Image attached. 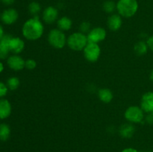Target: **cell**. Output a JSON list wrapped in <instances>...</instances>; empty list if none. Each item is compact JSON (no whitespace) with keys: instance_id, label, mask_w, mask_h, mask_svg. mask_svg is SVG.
<instances>
[{"instance_id":"1","label":"cell","mask_w":153,"mask_h":152,"mask_svg":"<svg viewBox=\"0 0 153 152\" xmlns=\"http://www.w3.org/2000/svg\"><path fill=\"white\" fill-rule=\"evenodd\" d=\"M23 37L30 41L39 40L44 33V25L39 16H33L25 22L22 25Z\"/></svg>"},{"instance_id":"2","label":"cell","mask_w":153,"mask_h":152,"mask_svg":"<svg viewBox=\"0 0 153 152\" xmlns=\"http://www.w3.org/2000/svg\"><path fill=\"white\" fill-rule=\"evenodd\" d=\"M139 8L137 0H118L117 10L123 18H131L137 13Z\"/></svg>"},{"instance_id":"3","label":"cell","mask_w":153,"mask_h":152,"mask_svg":"<svg viewBox=\"0 0 153 152\" xmlns=\"http://www.w3.org/2000/svg\"><path fill=\"white\" fill-rule=\"evenodd\" d=\"M88 43V40L87 34H83L80 31L73 32L67 37V45L71 50L76 52L83 51Z\"/></svg>"},{"instance_id":"4","label":"cell","mask_w":153,"mask_h":152,"mask_svg":"<svg viewBox=\"0 0 153 152\" xmlns=\"http://www.w3.org/2000/svg\"><path fill=\"white\" fill-rule=\"evenodd\" d=\"M48 42L49 45L56 49H61L67 45V38L64 31L53 28L48 34Z\"/></svg>"},{"instance_id":"5","label":"cell","mask_w":153,"mask_h":152,"mask_svg":"<svg viewBox=\"0 0 153 152\" xmlns=\"http://www.w3.org/2000/svg\"><path fill=\"white\" fill-rule=\"evenodd\" d=\"M124 116L129 123L139 124L144 119V111L139 106H129L125 110Z\"/></svg>"},{"instance_id":"6","label":"cell","mask_w":153,"mask_h":152,"mask_svg":"<svg viewBox=\"0 0 153 152\" xmlns=\"http://www.w3.org/2000/svg\"><path fill=\"white\" fill-rule=\"evenodd\" d=\"M84 57L91 63H95L101 55V48L97 43H88L83 50Z\"/></svg>"},{"instance_id":"7","label":"cell","mask_w":153,"mask_h":152,"mask_svg":"<svg viewBox=\"0 0 153 152\" xmlns=\"http://www.w3.org/2000/svg\"><path fill=\"white\" fill-rule=\"evenodd\" d=\"M88 43H94L99 44L104 41L107 37V31L102 27H95L91 28L90 32L87 34Z\"/></svg>"},{"instance_id":"8","label":"cell","mask_w":153,"mask_h":152,"mask_svg":"<svg viewBox=\"0 0 153 152\" xmlns=\"http://www.w3.org/2000/svg\"><path fill=\"white\" fill-rule=\"evenodd\" d=\"M58 14V10L56 7L53 6H48L42 13V19L46 24L51 25L58 21L59 19Z\"/></svg>"},{"instance_id":"9","label":"cell","mask_w":153,"mask_h":152,"mask_svg":"<svg viewBox=\"0 0 153 152\" xmlns=\"http://www.w3.org/2000/svg\"><path fill=\"white\" fill-rule=\"evenodd\" d=\"M7 63L9 68L13 71L18 72L25 68V61L19 55H13L7 58Z\"/></svg>"},{"instance_id":"10","label":"cell","mask_w":153,"mask_h":152,"mask_svg":"<svg viewBox=\"0 0 153 152\" xmlns=\"http://www.w3.org/2000/svg\"><path fill=\"white\" fill-rule=\"evenodd\" d=\"M19 13L14 8H7L4 10L1 14V20L5 25H13L17 21Z\"/></svg>"},{"instance_id":"11","label":"cell","mask_w":153,"mask_h":152,"mask_svg":"<svg viewBox=\"0 0 153 152\" xmlns=\"http://www.w3.org/2000/svg\"><path fill=\"white\" fill-rule=\"evenodd\" d=\"M140 107L144 113H150L153 110V92L149 91L142 95Z\"/></svg>"},{"instance_id":"12","label":"cell","mask_w":153,"mask_h":152,"mask_svg":"<svg viewBox=\"0 0 153 152\" xmlns=\"http://www.w3.org/2000/svg\"><path fill=\"white\" fill-rule=\"evenodd\" d=\"M123 25L122 16L118 13H112L107 19L108 28L112 31H117L120 30Z\"/></svg>"},{"instance_id":"13","label":"cell","mask_w":153,"mask_h":152,"mask_svg":"<svg viewBox=\"0 0 153 152\" xmlns=\"http://www.w3.org/2000/svg\"><path fill=\"white\" fill-rule=\"evenodd\" d=\"M9 49L14 55H19L25 49V42L20 37H12L9 43Z\"/></svg>"},{"instance_id":"14","label":"cell","mask_w":153,"mask_h":152,"mask_svg":"<svg viewBox=\"0 0 153 152\" xmlns=\"http://www.w3.org/2000/svg\"><path fill=\"white\" fill-rule=\"evenodd\" d=\"M11 38L12 36L10 34H4L0 40V60H4L8 58V55L10 52L9 43Z\"/></svg>"},{"instance_id":"15","label":"cell","mask_w":153,"mask_h":152,"mask_svg":"<svg viewBox=\"0 0 153 152\" xmlns=\"http://www.w3.org/2000/svg\"><path fill=\"white\" fill-rule=\"evenodd\" d=\"M12 107L8 100L0 99V119H5L11 114Z\"/></svg>"},{"instance_id":"16","label":"cell","mask_w":153,"mask_h":152,"mask_svg":"<svg viewBox=\"0 0 153 152\" xmlns=\"http://www.w3.org/2000/svg\"><path fill=\"white\" fill-rule=\"evenodd\" d=\"M135 132V128L131 123L123 124L119 128V134L121 137L125 139L131 138Z\"/></svg>"},{"instance_id":"17","label":"cell","mask_w":153,"mask_h":152,"mask_svg":"<svg viewBox=\"0 0 153 152\" xmlns=\"http://www.w3.org/2000/svg\"><path fill=\"white\" fill-rule=\"evenodd\" d=\"M57 27L62 31H67L71 29L73 26V21L68 16H61L57 21Z\"/></svg>"},{"instance_id":"18","label":"cell","mask_w":153,"mask_h":152,"mask_svg":"<svg viewBox=\"0 0 153 152\" xmlns=\"http://www.w3.org/2000/svg\"><path fill=\"white\" fill-rule=\"evenodd\" d=\"M99 99L103 103L108 104L113 100L114 94L108 88H102L98 91Z\"/></svg>"},{"instance_id":"19","label":"cell","mask_w":153,"mask_h":152,"mask_svg":"<svg viewBox=\"0 0 153 152\" xmlns=\"http://www.w3.org/2000/svg\"><path fill=\"white\" fill-rule=\"evenodd\" d=\"M148 49L149 48H148L147 43L143 40L138 41L134 46V52H135L136 55H139V56L146 55L148 52Z\"/></svg>"},{"instance_id":"20","label":"cell","mask_w":153,"mask_h":152,"mask_svg":"<svg viewBox=\"0 0 153 152\" xmlns=\"http://www.w3.org/2000/svg\"><path fill=\"white\" fill-rule=\"evenodd\" d=\"M10 136V128L5 123L0 124V140L2 142L7 141Z\"/></svg>"},{"instance_id":"21","label":"cell","mask_w":153,"mask_h":152,"mask_svg":"<svg viewBox=\"0 0 153 152\" xmlns=\"http://www.w3.org/2000/svg\"><path fill=\"white\" fill-rule=\"evenodd\" d=\"M28 12L33 16H39V13L41 11V5L37 1H31L28 4Z\"/></svg>"},{"instance_id":"22","label":"cell","mask_w":153,"mask_h":152,"mask_svg":"<svg viewBox=\"0 0 153 152\" xmlns=\"http://www.w3.org/2000/svg\"><path fill=\"white\" fill-rule=\"evenodd\" d=\"M102 8L105 13L112 14L117 10V3L112 0H107L103 3Z\"/></svg>"},{"instance_id":"23","label":"cell","mask_w":153,"mask_h":152,"mask_svg":"<svg viewBox=\"0 0 153 152\" xmlns=\"http://www.w3.org/2000/svg\"><path fill=\"white\" fill-rule=\"evenodd\" d=\"M6 84H7V87H8V89L12 91L16 90V89L19 88V85H20V80H19V79L17 77L13 76V77H10L7 79Z\"/></svg>"},{"instance_id":"24","label":"cell","mask_w":153,"mask_h":152,"mask_svg":"<svg viewBox=\"0 0 153 152\" xmlns=\"http://www.w3.org/2000/svg\"><path fill=\"white\" fill-rule=\"evenodd\" d=\"M91 30V25L88 21H84L79 25V31L85 34H88Z\"/></svg>"},{"instance_id":"25","label":"cell","mask_w":153,"mask_h":152,"mask_svg":"<svg viewBox=\"0 0 153 152\" xmlns=\"http://www.w3.org/2000/svg\"><path fill=\"white\" fill-rule=\"evenodd\" d=\"M37 67V62L34 59H28L25 61V68L28 70H33Z\"/></svg>"},{"instance_id":"26","label":"cell","mask_w":153,"mask_h":152,"mask_svg":"<svg viewBox=\"0 0 153 152\" xmlns=\"http://www.w3.org/2000/svg\"><path fill=\"white\" fill-rule=\"evenodd\" d=\"M7 92H8V87H7V84L0 81V98H3L5 96Z\"/></svg>"},{"instance_id":"27","label":"cell","mask_w":153,"mask_h":152,"mask_svg":"<svg viewBox=\"0 0 153 152\" xmlns=\"http://www.w3.org/2000/svg\"><path fill=\"white\" fill-rule=\"evenodd\" d=\"M146 43H147V46L149 49H150L151 51L153 52V35L150 36L149 38L146 40Z\"/></svg>"},{"instance_id":"28","label":"cell","mask_w":153,"mask_h":152,"mask_svg":"<svg viewBox=\"0 0 153 152\" xmlns=\"http://www.w3.org/2000/svg\"><path fill=\"white\" fill-rule=\"evenodd\" d=\"M1 1L5 5L9 6L12 5L15 2V0H1Z\"/></svg>"},{"instance_id":"29","label":"cell","mask_w":153,"mask_h":152,"mask_svg":"<svg viewBox=\"0 0 153 152\" xmlns=\"http://www.w3.org/2000/svg\"><path fill=\"white\" fill-rule=\"evenodd\" d=\"M121 152H138L136 149L133 148H127L123 149Z\"/></svg>"},{"instance_id":"30","label":"cell","mask_w":153,"mask_h":152,"mask_svg":"<svg viewBox=\"0 0 153 152\" xmlns=\"http://www.w3.org/2000/svg\"><path fill=\"white\" fill-rule=\"evenodd\" d=\"M4 30H3L2 26H1V25H0V40H1V38H2L3 37H4Z\"/></svg>"},{"instance_id":"31","label":"cell","mask_w":153,"mask_h":152,"mask_svg":"<svg viewBox=\"0 0 153 152\" xmlns=\"http://www.w3.org/2000/svg\"><path fill=\"white\" fill-rule=\"evenodd\" d=\"M3 70H4V65H3L2 63L0 61V73L2 72Z\"/></svg>"},{"instance_id":"32","label":"cell","mask_w":153,"mask_h":152,"mask_svg":"<svg viewBox=\"0 0 153 152\" xmlns=\"http://www.w3.org/2000/svg\"><path fill=\"white\" fill-rule=\"evenodd\" d=\"M149 80L153 82V69L151 71L150 74H149Z\"/></svg>"},{"instance_id":"33","label":"cell","mask_w":153,"mask_h":152,"mask_svg":"<svg viewBox=\"0 0 153 152\" xmlns=\"http://www.w3.org/2000/svg\"><path fill=\"white\" fill-rule=\"evenodd\" d=\"M150 115H151V116H152V117L153 118V110L150 113Z\"/></svg>"},{"instance_id":"34","label":"cell","mask_w":153,"mask_h":152,"mask_svg":"<svg viewBox=\"0 0 153 152\" xmlns=\"http://www.w3.org/2000/svg\"><path fill=\"white\" fill-rule=\"evenodd\" d=\"M0 19H1V13H0Z\"/></svg>"},{"instance_id":"35","label":"cell","mask_w":153,"mask_h":152,"mask_svg":"<svg viewBox=\"0 0 153 152\" xmlns=\"http://www.w3.org/2000/svg\"><path fill=\"white\" fill-rule=\"evenodd\" d=\"M0 2H1V0H0Z\"/></svg>"}]
</instances>
